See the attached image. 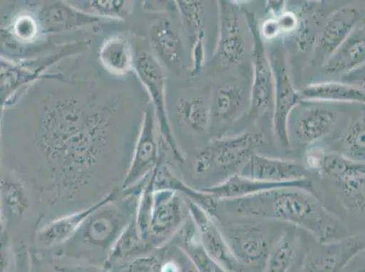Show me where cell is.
I'll return each mask as SVG.
<instances>
[{
    "label": "cell",
    "mask_w": 365,
    "mask_h": 272,
    "mask_svg": "<svg viewBox=\"0 0 365 272\" xmlns=\"http://www.w3.org/2000/svg\"><path fill=\"white\" fill-rule=\"evenodd\" d=\"M111 105L69 95L43 108L36 145L56 187L74 192L91 178L104 155L113 127Z\"/></svg>",
    "instance_id": "1"
},
{
    "label": "cell",
    "mask_w": 365,
    "mask_h": 272,
    "mask_svg": "<svg viewBox=\"0 0 365 272\" xmlns=\"http://www.w3.org/2000/svg\"><path fill=\"white\" fill-rule=\"evenodd\" d=\"M242 215L288 222L313 235L321 244L334 242L344 236V228L311 192L297 188H278L258 192L233 201Z\"/></svg>",
    "instance_id": "2"
},
{
    "label": "cell",
    "mask_w": 365,
    "mask_h": 272,
    "mask_svg": "<svg viewBox=\"0 0 365 272\" xmlns=\"http://www.w3.org/2000/svg\"><path fill=\"white\" fill-rule=\"evenodd\" d=\"M86 42L65 45L55 54L29 61L15 62L0 56V117L6 105L14 102L19 92L25 90L43 78H58V75H48V69L86 48Z\"/></svg>",
    "instance_id": "3"
},
{
    "label": "cell",
    "mask_w": 365,
    "mask_h": 272,
    "mask_svg": "<svg viewBox=\"0 0 365 272\" xmlns=\"http://www.w3.org/2000/svg\"><path fill=\"white\" fill-rule=\"evenodd\" d=\"M135 73L142 85L147 89L150 98L155 122L161 132L163 141L167 145L175 160L184 162V155L178 147L169 121L165 100V76L162 66L155 56L142 52L135 56Z\"/></svg>",
    "instance_id": "4"
},
{
    "label": "cell",
    "mask_w": 365,
    "mask_h": 272,
    "mask_svg": "<svg viewBox=\"0 0 365 272\" xmlns=\"http://www.w3.org/2000/svg\"><path fill=\"white\" fill-rule=\"evenodd\" d=\"M273 75L274 111L273 125L274 134L284 147L290 145L289 116L302 101L292 83L287 51L274 48L269 56Z\"/></svg>",
    "instance_id": "5"
},
{
    "label": "cell",
    "mask_w": 365,
    "mask_h": 272,
    "mask_svg": "<svg viewBox=\"0 0 365 272\" xmlns=\"http://www.w3.org/2000/svg\"><path fill=\"white\" fill-rule=\"evenodd\" d=\"M263 134L242 132L232 137L213 139L195 159V172L202 174L209 169L237 167L247 162L255 150L263 145Z\"/></svg>",
    "instance_id": "6"
},
{
    "label": "cell",
    "mask_w": 365,
    "mask_h": 272,
    "mask_svg": "<svg viewBox=\"0 0 365 272\" xmlns=\"http://www.w3.org/2000/svg\"><path fill=\"white\" fill-rule=\"evenodd\" d=\"M253 41L254 81L250 96V114L257 115L264 112L274 93L273 75L269 58L265 51L263 36L260 33L254 12L242 9Z\"/></svg>",
    "instance_id": "7"
},
{
    "label": "cell",
    "mask_w": 365,
    "mask_h": 272,
    "mask_svg": "<svg viewBox=\"0 0 365 272\" xmlns=\"http://www.w3.org/2000/svg\"><path fill=\"white\" fill-rule=\"evenodd\" d=\"M161 162L157 139V122L152 106L149 105L143 116L130 167L123 182V188L135 187L142 179L151 174Z\"/></svg>",
    "instance_id": "8"
},
{
    "label": "cell",
    "mask_w": 365,
    "mask_h": 272,
    "mask_svg": "<svg viewBox=\"0 0 365 272\" xmlns=\"http://www.w3.org/2000/svg\"><path fill=\"white\" fill-rule=\"evenodd\" d=\"M43 36L78 31L86 26L107 22L68 2H46L36 12Z\"/></svg>",
    "instance_id": "9"
},
{
    "label": "cell",
    "mask_w": 365,
    "mask_h": 272,
    "mask_svg": "<svg viewBox=\"0 0 365 272\" xmlns=\"http://www.w3.org/2000/svg\"><path fill=\"white\" fill-rule=\"evenodd\" d=\"M319 244V247L308 251L304 258L305 272H341L364 249V239L356 235Z\"/></svg>",
    "instance_id": "10"
},
{
    "label": "cell",
    "mask_w": 365,
    "mask_h": 272,
    "mask_svg": "<svg viewBox=\"0 0 365 272\" xmlns=\"http://www.w3.org/2000/svg\"><path fill=\"white\" fill-rule=\"evenodd\" d=\"M189 215L193 221L202 245L212 258L217 262L225 271L235 272L238 270V261L229 249L224 235L218 230L211 216L195 202L188 200Z\"/></svg>",
    "instance_id": "11"
},
{
    "label": "cell",
    "mask_w": 365,
    "mask_h": 272,
    "mask_svg": "<svg viewBox=\"0 0 365 272\" xmlns=\"http://www.w3.org/2000/svg\"><path fill=\"white\" fill-rule=\"evenodd\" d=\"M218 9L219 38L217 56L222 65H237L245 51V41L239 21L237 9L229 1H219Z\"/></svg>",
    "instance_id": "12"
},
{
    "label": "cell",
    "mask_w": 365,
    "mask_h": 272,
    "mask_svg": "<svg viewBox=\"0 0 365 272\" xmlns=\"http://www.w3.org/2000/svg\"><path fill=\"white\" fill-rule=\"evenodd\" d=\"M278 188H297L302 190L313 192V182L309 179H303L288 182H268L254 180V179L243 177L241 174H235L229 177L221 184L215 187L203 189L204 192L211 194L217 200H237L244 197H250L258 192L274 190Z\"/></svg>",
    "instance_id": "13"
},
{
    "label": "cell",
    "mask_w": 365,
    "mask_h": 272,
    "mask_svg": "<svg viewBox=\"0 0 365 272\" xmlns=\"http://www.w3.org/2000/svg\"><path fill=\"white\" fill-rule=\"evenodd\" d=\"M321 170L330 175L343 187L347 197L357 202L358 207L364 206V162H356L339 154L327 152L322 162Z\"/></svg>",
    "instance_id": "14"
},
{
    "label": "cell",
    "mask_w": 365,
    "mask_h": 272,
    "mask_svg": "<svg viewBox=\"0 0 365 272\" xmlns=\"http://www.w3.org/2000/svg\"><path fill=\"white\" fill-rule=\"evenodd\" d=\"M241 175L254 180L281 184L309 179V171L299 162L267 157L255 152Z\"/></svg>",
    "instance_id": "15"
},
{
    "label": "cell",
    "mask_w": 365,
    "mask_h": 272,
    "mask_svg": "<svg viewBox=\"0 0 365 272\" xmlns=\"http://www.w3.org/2000/svg\"><path fill=\"white\" fill-rule=\"evenodd\" d=\"M224 238L239 263L254 265L267 260L269 244L260 228L249 225L232 226L227 229Z\"/></svg>",
    "instance_id": "16"
},
{
    "label": "cell",
    "mask_w": 365,
    "mask_h": 272,
    "mask_svg": "<svg viewBox=\"0 0 365 272\" xmlns=\"http://www.w3.org/2000/svg\"><path fill=\"white\" fill-rule=\"evenodd\" d=\"M361 19V11L351 5L334 13L320 35L317 48L322 58H329L357 28Z\"/></svg>",
    "instance_id": "17"
},
{
    "label": "cell",
    "mask_w": 365,
    "mask_h": 272,
    "mask_svg": "<svg viewBox=\"0 0 365 272\" xmlns=\"http://www.w3.org/2000/svg\"><path fill=\"white\" fill-rule=\"evenodd\" d=\"M185 220L177 192L155 190L149 231L157 237H167L180 227Z\"/></svg>",
    "instance_id": "18"
},
{
    "label": "cell",
    "mask_w": 365,
    "mask_h": 272,
    "mask_svg": "<svg viewBox=\"0 0 365 272\" xmlns=\"http://www.w3.org/2000/svg\"><path fill=\"white\" fill-rule=\"evenodd\" d=\"M115 195V192H112L91 207L53 221L38 232V241L46 246H54V245L63 244L75 234L83 222L88 220L101 208L114 202Z\"/></svg>",
    "instance_id": "19"
},
{
    "label": "cell",
    "mask_w": 365,
    "mask_h": 272,
    "mask_svg": "<svg viewBox=\"0 0 365 272\" xmlns=\"http://www.w3.org/2000/svg\"><path fill=\"white\" fill-rule=\"evenodd\" d=\"M364 59V26H359L329 58L325 59L323 68L328 74L349 73L363 68Z\"/></svg>",
    "instance_id": "20"
},
{
    "label": "cell",
    "mask_w": 365,
    "mask_h": 272,
    "mask_svg": "<svg viewBox=\"0 0 365 272\" xmlns=\"http://www.w3.org/2000/svg\"><path fill=\"white\" fill-rule=\"evenodd\" d=\"M149 41L153 51L168 66L178 64L184 56V46L170 19H159L150 26Z\"/></svg>",
    "instance_id": "21"
},
{
    "label": "cell",
    "mask_w": 365,
    "mask_h": 272,
    "mask_svg": "<svg viewBox=\"0 0 365 272\" xmlns=\"http://www.w3.org/2000/svg\"><path fill=\"white\" fill-rule=\"evenodd\" d=\"M98 58L103 68L111 75L125 76L135 72L134 49L125 36H112L106 39L99 48Z\"/></svg>",
    "instance_id": "22"
},
{
    "label": "cell",
    "mask_w": 365,
    "mask_h": 272,
    "mask_svg": "<svg viewBox=\"0 0 365 272\" xmlns=\"http://www.w3.org/2000/svg\"><path fill=\"white\" fill-rule=\"evenodd\" d=\"M301 100L350 102L364 104L361 86L339 82H322L305 86L299 92Z\"/></svg>",
    "instance_id": "23"
},
{
    "label": "cell",
    "mask_w": 365,
    "mask_h": 272,
    "mask_svg": "<svg viewBox=\"0 0 365 272\" xmlns=\"http://www.w3.org/2000/svg\"><path fill=\"white\" fill-rule=\"evenodd\" d=\"M155 190H171L181 192L187 195L188 200L195 202L203 208L210 216H215L217 210V199L203 191H197L185 184L180 179L175 177L170 169L159 167L155 181Z\"/></svg>",
    "instance_id": "24"
},
{
    "label": "cell",
    "mask_w": 365,
    "mask_h": 272,
    "mask_svg": "<svg viewBox=\"0 0 365 272\" xmlns=\"http://www.w3.org/2000/svg\"><path fill=\"white\" fill-rule=\"evenodd\" d=\"M336 114L324 108H311L297 121L295 132L301 141L312 142L327 135L334 127Z\"/></svg>",
    "instance_id": "25"
},
{
    "label": "cell",
    "mask_w": 365,
    "mask_h": 272,
    "mask_svg": "<svg viewBox=\"0 0 365 272\" xmlns=\"http://www.w3.org/2000/svg\"><path fill=\"white\" fill-rule=\"evenodd\" d=\"M184 229L180 240L181 249L190 258L197 272H227L205 251L194 224Z\"/></svg>",
    "instance_id": "26"
},
{
    "label": "cell",
    "mask_w": 365,
    "mask_h": 272,
    "mask_svg": "<svg viewBox=\"0 0 365 272\" xmlns=\"http://www.w3.org/2000/svg\"><path fill=\"white\" fill-rule=\"evenodd\" d=\"M243 89L237 85L219 88L215 95L213 113L222 121L233 120L244 108Z\"/></svg>",
    "instance_id": "27"
},
{
    "label": "cell",
    "mask_w": 365,
    "mask_h": 272,
    "mask_svg": "<svg viewBox=\"0 0 365 272\" xmlns=\"http://www.w3.org/2000/svg\"><path fill=\"white\" fill-rule=\"evenodd\" d=\"M177 111L180 119L195 132H207L210 122L211 108L203 98H184L179 101Z\"/></svg>",
    "instance_id": "28"
},
{
    "label": "cell",
    "mask_w": 365,
    "mask_h": 272,
    "mask_svg": "<svg viewBox=\"0 0 365 272\" xmlns=\"http://www.w3.org/2000/svg\"><path fill=\"white\" fill-rule=\"evenodd\" d=\"M289 234L282 237L265 260L264 272H289L295 258L294 240Z\"/></svg>",
    "instance_id": "29"
},
{
    "label": "cell",
    "mask_w": 365,
    "mask_h": 272,
    "mask_svg": "<svg viewBox=\"0 0 365 272\" xmlns=\"http://www.w3.org/2000/svg\"><path fill=\"white\" fill-rule=\"evenodd\" d=\"M132 6L133 2L125 0H92L86 2L84 11L107 21H124L130 15Z\"/></svg>",
    "instance_id": "30"
},
{
    "label": "cell",
    "mask_w": 365,
    "mask_h": 272,
    "mask_svg": "<svg viewBox=\"0 0 365 272\" xmlns=\"http://www.w3.org/2000/svg\"><path fill=\"white\" fill-rule=\"evenodd\" d=\"M13 38L21 44H32L41 38L42 32L36 12L22 11L15 16L11 26Z\"/></svg>",
    "instance_id": "31"
},
{
    "label": "cell",
    "mask_w": 365,
    "mask_h": 272,
    "mask_svg": "<svg viewBox=\"0 0 365 272\" xmlns=\"http://www.w3.org/2000/svg\"><path fill=\"white\" fill-rule=\"evenodd\" d=\"M0 198L12 215L21 216L29 207V198L24 187L19 182H2Z\"/></svg>",
    "instance_id": "32"
},
{
    "label": "cell",
    "mask_w": 365,
    "mask_h": 272,
    "mask_svg": "<svg viewBox=\"0 0 365 272\" xmlns=\"http://www.w3.org/2000/svg\"><path fill=\"white\" fill-rule=\"evenodd\" d=\"M141 241L144 240L139 234L137 221H134L125 228L117 244H115L110 254V261L122 260V258L135 253L138 250H140Z\"/></svg>",
    "instance_id": "33"
},
{
    "label": "cell",
    "mask_w": 365,
    "mask_h": 272,
    "mask_svg": "<svg viewBox=\"0 0 365 272\" xmlns=\"http://www.w3.org/2000/svg\"><path fill=\"white\" fill-rule=\"evenodd\" d=\"M365 124L364 115H361L351 126L349 131L344 136V145L347 149L345 157L356 162H364L365 155Z\"/></svg>",
    "instance_id": "34"
},
{
    "label": "cell",
    "mask_w": 365,
    "mask_h": 272,
    "mask_svg": "<svg viewBox=\"0 0 365 272\" xmlns=\"http://www.w3.org/2000/svg\"><path fill=\"white\" fill-rule=\"evenodd\" d=\"M175 6H177L178 11L180 12L182 18L187 22L188 26H190L194 29L195 33H197L201 29L202 25V13H203V4L201 1H195V0H190V1H185V0H180V1H175Z\"/></svg>",
    "instance_id": "35"
},
{
    "label": "cell",
    "mask_w": 365,
    "mask_h": 272,
    "mask_svg": "<svg viewBox=\"0 0 365 272\" xmlns=\"http://www.w3.org/2000/svg\"><path fill=\"white\" fill-rule=\"evenodd\" d=\"M118 220H113L112 218L107 216L94 218V221L89 224L88 235V238L95 242H104L108 240V237L111 236L115 231V227H118L117 224L114 221Z\"/></svg>",
    "instance_id": "36"
},
{
    "label": "cell",
    "mask_w": 365,
    "mask_h": 272,
    "mask_svg": "<svg viewBox=\"0 0 365 272\" xmlns=\"http://www.w3.org/2000/svg\"><path fill=\"white\" fill-rule=\"evenodd\" d=\"M205 29L195 33V38L192 49V75H197L203 68L205 63Z\"/></svg>",
    "instance_id": "37"
},
{
    "label": "cell",
    "mask_w": 365,
    "mask_h": 272,
    "mask_svg": "<svg viewBox=\"0 0 365 272\" xmlns=\"http://www.w3.org/2000/svg\"><path fill=\"white\" fill-rule=\"evenodd\" d=\"M160 266L157 258L142 257L133 262L128 272H160Z\"/></svg>",
    "instance_id": "38"
},
{
    "label": "cell",
    "mask_w": 365,
    "mask_h": 272,
    "mask_svg": "<svg viewBox=\"0 0 365 272\" xmlns=\"http://www.w3.org/2000/svg\"><path fill=\"white\" fill-rule=\"evenodd\" d=\"M275 19H277L278 26H279L280 34L281 33L293 31L298 24L297 16L291 12L284 11L283 14Z\"/></svg>",
    "instance_id": "39"
},
{
    "label": "cell",
    "mask_w": 365,
    "mask_h": 272,
    "mask_svg": "<svg viewBox=\"0 0 365 272\" xmlns=\"http://www.w3.org/2000/svg\"><path fill=\"white\" fill-rule=\"evenodd\" d=\"M9 264L8 236L6 232L0 235V272H6Z\"/></svg>",
    "instance_id": "40"
},
{
    "label": "cell",
    "mask_w": 365,
    "mask_h": 272,
    "mask_svg": "<svg viewBox=\"0 0 365 272\" xmlns=\"http://www.w3.org/2000/svg\"><path fill=\"white\" fill-rule=\"evenodd\" d=\"M262 36H264V38L272 39L277 38L280 34L279 26L277 19H269L264 23L262 26V31H260Z\"/></svg>",
    "instance_id": "41"
},
{
    "label": "cell",
    "mask_w": 365,
    "mask_h": 272,
    "mask_svg": "<svg viewBox=\"0 0 365 272\" xmlns=\"http://www.w3.org/2000/svg\"><path fill=\"white\" fill-rule=\"evenodd\" d=\"M268 3L267 11L277 18L284 12V1H269Z\"/></svg>",
    "instance_id": "42"
},
{
    "label": "cell",
    "mask_w": 365,
    "mask_h": 272,
    "mask_svg": "<svg viewBox=\"0 0 365 272\" xmlns=\"http://www.w3.org/2000/svg\"><path fill=\"white\" fill-rule=\"evenodd\" d=\"M182 268L179 266L174 261L165 262V264L161 265L160 272H182Z\"/></svg>",
    "instance_id": "43"
},
{
    "label": "cell",
    "mask_w": 365,
    "mask_h": 272,
    "mask_svg": "<svg viewBox=\"0 0 365 272\" xmlns=\"http://www.w3.org/2000/svg\"><path fill=\"white\" fill-rule=\"evenodd\" d=\"M3 234L2 232V220H1V198H0V235Z\"/></svg>",
    "instance_id": "44"
},
{
    "label": "cell",
    "mask_w": 365,
    "mask_h": 272,
    "mask_svg": "<svg viewBox=\"0 0 365 272\" xmlns=\"http://www.w3.org/2000/svg\"><path fill=\"white\" fill-rule=\"evenodd\" d=\"M182 272H194V271H192L190 270H182Z\"/></svg>",
    "instance_id": "45"
}]
</instances>
